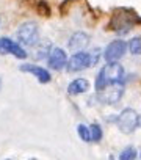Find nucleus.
I'll use <instances>...</instances> for the list:
<instances>
[{
  "label": "nucleus",
  "mask_w": 141,
  "mask_h": 160,
  "mask_svg": "<svg viewBox=\"0 0 141 160\" xmlns=\"http://www.w3.org/2000/svg\"><path fill=\"white\" fill-rule=\"evenodd\" d=\"M139 116L141 115L135 108L125 107L116 116V126L124 135H130L139 127Z\"/></svg>",
  "instance_id": "obj_1"
},
{
  "label": "nucleus",
  "mask_w": 141,
  "mask_h": 160,
  "mask_svg": "<svg viewBox=\"0 0 141 160\" xmlns=\"http://www.w3.org/2000/svg\"><path fill=\"white\" fill-rule=\"evenodd\" d=\"M17 41L21 46H38L39 42V27L33 21H27L17 27L16 32Z\"/></svg>",
  "instance_id": "obj_2"
},
{
  "label": "nucleus",
  "mask_w": 141,
  "mask_h": 160,
  "mask_svg": "<svg viewBox=\"0 0 141 160\" xmlns=\"http://www.w3.org/2000/svg\"><path fill=\"white\" fill-rule=\"evenodd\" d=\"M124 96V83H108L97 93V99L104 105H116Z\"/></svg>",
  "instance_id": "obj_3"
},
{
  "label": "nucleus",
  "mask_w": 141,
  "mask_h": 160,
  "mask_svg": "<svg viewBox=\"0 0 141 160\" xmlns=\"http://www.w3.org/2000/svg\"><path fill=\"white\" fill-rule=\"evenodd\" d=\"M127 52V42L124 39H113L111 42H108V46L104 49L102 57L107 63H118Z\"/></svg>",
  "instance_id": "obj_4"
},
{
  "label": "nucleus",
  "mask_w": 141,
  "mask_h": 160,
  "mask_svg": "<svg viewBox=\"0 0 141 160\" xmlns=\"http://www.w3.org/2000/svg\"><path fill=\"white\" fill-rule=\"evenodd\" d=\"M88 68H91V53L85 52V50L74 52L69 57L67 64H66L67 72H80V71L88 69Z\"/></svg>",
  "instance_id": "obj_5"
},
{
  "label": "nucleus",
  "mask_w": 141,
  "mask_h": 160,
  "mask_svg": "<svg viewBox=\"0 0 141 160\" xmlns=\"http://www.w3.org/2000/svg\"><path fill=\"white\" fill-rule=\"evenodd\" d=\"M105 78L108 83H124V77H125V69L122 64L118 63H105L102 68Z\"/></svg>",
  "instance_id": "obj_6"
},
{
  "label": "nucleus",
  "mask_w": 141,
  "mask_h": 160,
  "mask_svg": "<svg viewBox=\"0 0 141 160\" xmlns=\"http://www.w3.org/2000/svg\"><path fill=\"white\" fill-rule=\"evenodd\" d=\"M0 53L2 55L11 53V55H14L16 58H21V60L27 58V50L19 42H14L13 39L5 38V36L0 38Z\"/></svg>",
  "instance_id": "obj_7"
},
{
  "label": "nucleus",
  "mask_w": 141,
  "mask_h": 160,
  "mask_svg": "<svg viewBox=\"0 0 141 160\" xmlns=\"http://www.w3.org/2000/svg\"><path fill=\"white\" fill-rule=\"evenodd\" d=\"M67 60H69V58H67V53H66L64 49H61V47H53V49L50 50L49 57H47V66H49L50 69L60 71V69L66 68Z\"/></svg>",
  "instance_id": "obj_8"
},
{
  "label": "nucleus",
  "mask_w": 141,
  "mask_h": 160,
  "mask_svg": "<svg viewBox=\"0 0 141 160\" xmlns=\"http://www.w3.org/2000/svg\"><path fill=\"white\" fill-rule=\"evenodd\" d=\"M19 69L22 72H28V74L35 75L39 83H49L52 80V75L46 68H41V66H36V64H32V63H25V64H21Z\"/></svg>",
  "instance_id": "obj_9"
},
{
  "label": "nucleus",
  "mask_w": 141,
  "mask_h": 160,
  "mask_svg": "<svg viewBox=\"0 0 141 160\" xmlns=\"http://www.w3.org/2000/svg\"><path fill=\"white\" fill-rule=\"evenodd\" d=\"M90 41H91V38H90L88 33H85V32H75V33L70 35V38L67 41V47L70 50H75V52L85 50L90 46Z\"/></svg>",
  "instance_id": "obj_10"
},
{
  "label": "nucleus",
  "mask_w": 141,
  "mask_h": 160,
  "mask_svg": "<svg viewBox=\"0 0 141 160\" xmlns=\"http://www.w3.org/2000/svg\"><path fill=\"white\" fill-rule=\"evenodd\" d=\"M88 90H90V82H88V78H83V77L74 78L72 82L67 85V94L69 96H80V94H85Z\"/></svg>",
  "instance_id": "obj_11"
},
{
  "label": "nucleus",
  "mask_w": 141,
  "mask_h": 160,
  "mask_svg": "<svg viewBox=\"0 0 141 160\" xmlns=\"http://www.w3.org/2000/svg\"><path fill=\"white\" fill-rule=\"evenodd\" d=\"M52 49H53V47H52V44H50L49 41H44V42L38 44L36 52H35V58H36V60H44V58H47Z\"/></svg>",
  "instance_id": "obj_12"
},
{
  "label": "nucleus",
  "mask_w": 141,
  "mask_h": 160,
  "mask_svg": "<svg viewBox=\"0 0 141 160\" xmlns=\"http://www.w3.org/2000/svg\"><path fill=\"white\" fill-rule=\"evenodd\" d=\"M136 158H138V151L135 146H125L118 155V160H136Z\"/></svg>",
  "instance_id": "obj_13"
},
{
  "label": "nucleus",
  "mask_w": 141,
  "mask_h": 160,
  "mask_svg": "<svg viewBox=\"0 0 141 160\" xmlns=\"http://www.w3.org/2000/svg\"><path fill=\"white\" fill-rule=\"evenodd\" d=\"M90 129H91V140H93V143H100L104 140V129H102V126L99 122H93L90 126Z\"/></svg>",
  "instance_id": "obj_14"
},
{
  "label": "nucleus",
  "mask_w": 141,
  "mask_h": 160,
  "mask_svg": "<svg viewBox=\"0 0 141 160\" xmlns=\"http://www.w3.org/2000/svg\"><path fill=\"white\" fill-rule=\"evenodd\" d=\"M77 135H79V138H80L82 141H85V143H93L90 126H86V124H79V126H77Z\"/></svg>",
  "instance_id": "obj_15"
},
{
  "label": "nucleus",
  "mask_w": 141,
  "mask_h": 160,
  "mask_svg": "<svg viewBox=\"0 0 141 160\" xmlns=\"http://www.w3.org/2000/svg\"><path fill=\"white\" fill-rule=\"evenodd\" d=\"M127 50L132 55H139L141 53V36H135L127 42Z\"/></svg>",
  "instance_id": "obj_16"
},
{
  "label": "nucleus",
  "mask_w": 141,
  "mask_h": 160,
  "mask_svg": "<svg viewBox=\"0 0 141 160\" xmlns=\"http://www.w3.org/2000/svg\"><path fill=\"white\" fill-rule=\"evenodd\" d=\"M107 85H108V82H107V78H105V74H104L102 68H100V71H99V72H97V75H96V82H94L96 91H97V93H99V91H102Z\"/></svg>",
  "instance_id": "obj_17"
},
{
  "label": "nucleus",
  "mask_w": 141,
  "mask_h": 160,
  "mask_svg": "<svg viewBox=\"0 0 141 160\" xmlns=\"http://www.w3.org/2000/svg\"><path fill=\"white\" fill-rule=\"evenodd\" d=\"M91 53V66H96L97 63H99V60L100 58H104L102 57V52H100V49H94L93 52H90Z\"/></svg>",
  "instance_id": "obj_18"
},
{
  "label": "nucleus",
  "mask_w": 141,
  "mask_h": 160,
  "mask_svg": "<svg viewBox=\"0 0 141 160\" xmlns=\"http://www.w3.org/2000/svg\"><path fill=\"white\" fill-rule=\"evenodd\" d=\"M39 13L44 14V16H49L50 14V10L46 7V3H39Z\"/></svg>",
  "instance_id": "obj_19"
},
{
  "label": "nucleus",
  "mask_w": 141,
  "mask_h": 160,
  "mask_svg": "<svg viewBox=\"0 0 141 160\" xmlns=\"http://www.w3.org/2000/svg\"><path fill=\"white\" fill-rule=\"evenodd\" d=\"M0 90H2V78H0Z\"/></svg>",
  "instance_id": "obj_20"
},
{
  "label": "nucleus",
  "mask_w": 141,
  "mask_h": 160,
  "mask_svg": "<svg viewBox=\"0 0 141 160\" xmlns=\"http://www.w3.org/2000/svg\"><path fill=\"white\" fill-rule=\"evenodd\" d=\"M28 160H38V158H35V157H32V158H28Z\"/></svg>",
  "instance_id": "obj_21"
},
{
  "label": "nucleus",
  "mask_w": 141,
  "mask_h": 160,
  "mask_svg": "<svg viewBox=\"0 0 141 160\" xmlns=\"http://www.w3.org/2000/svg\"><path fill=\"white\" fill-rule=\"evenodd\" d=\"M138 157H139V158H141V151H139V152H138Z\"/></svg>",
  "instance_id": "obj_22"
},
{
  "label": "nucleus",
  "mask_w": 141,
  "mask_h": 160,
  "mask_svg": "<svg viewBox=\"0 0 141 160\" xmlns=\"http://www.w3.org/2000/svg\"><path fill=\"white\" fill-rule=\"evenodd\" d=\"M139 127H141V116H139Z\"/></svg>",
  "instance_id": "obj_23"
},
{
  "label": "nucleus",
  "mask_w": 141,
  "mask_h": 160,
  "mask_svg": "<svg viewBox=\"0 0 141 160\" xmlns=\"http://www.w3.org/2000/svg\"><path fill=\"white\" fill-rule=\"evenodd\" d=\"M3 160H11V158H3Z\"/></svg>",
  "instance_id": "obj_24"
}]
</instances>
